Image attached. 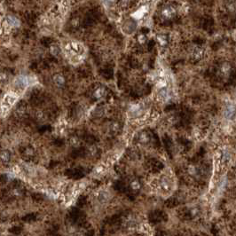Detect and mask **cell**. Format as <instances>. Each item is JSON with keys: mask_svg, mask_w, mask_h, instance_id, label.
<instances>
[{"mask_svg": "<svg viewBox=\"0 0 236 236\" xmlns=\"http://www.w3.org/2000/svg\"><path fill=\"white\" fill-rule=\"evenodd\" d=\"M62 48H63L65 55L67 56L69 61L74 64H77L81 62L85 57V52H86L85 47L77 41H74V40L65 41L62 44Z\"/></svg>", "mask_w": 236, "mask_h": 236, "instance_id": "cell-1", "label": "cell"}, {"mask_svg": "<svg viewBox=\"0 0 236 236\" xmlns=\"http://www.w3.org/2000/svg\"><path fill=\"white\" fill-rule=\"evenodd\" d=\"M69 6V0H59L48 11L46 14V20L53 21L58 19H61L68 12Z\"/></svg>", "mask_w": 236, "mask_h": 236, "instance_id": "cell-2", "label": "cell"}, {"mask_svg": "<svg viewBox=\"0 0 236 236\" xmlns=\"http://www.w3.org/2000/svg\"><path fill=\"white\" fill-rule=\"evenodd\" d=\"M36 83V79L34 77L30 76H26V75H21L18 76L14 82H13V87L18 89L19 91H23L27 87L33 85Z\"/></svg>", "mask_w": 236, "mask_h": 236, "instance_id": "cell-3", "label": "cell"}, {"mask_svg": "<svg viewBox=\"0 0 236 236\" xmlns=\"http://www.w3.org/2000/svg\"><path fill=\"white\" fill-rule=\"evenodd\" d=\"M17 100V96L12 94V93H8L4 97V99L1 102V113L2 116H6L8 113V111L11 109L13 104L16 102Z\"/></svg>", "mask_w": 236, "mask_h": 236, "instance_id": "cell-4", "label": "cell"}, {"mask_svg": "<svg viewBox=\"0 0 236 236\" xmlns=\"http://www.w3.org/2000/svg\"><path fill=\"white\" fill-rule=\"evenodd\" d=\"M232 72V65L229 62H223L218 68V74L223 78H228Z\"/></svg>", "mask_w": 236, "mask_h": 236, "instance_id": "cell-5", "label": "cell"}, {"mask_svg": "<svg viewBox=\"0 0 236 236\" xmlns=\"http://www.w3.org/2000/svg\"><path fill=\"white\" fill-rule=\"evenodd\" d=\"M161 15L164 20H170L176 15V9L173 6H165L161 10Z\"/></svg>", "mask_w": 236, "mask_h": 236, "instance_id": "cell-6", "label": "cell"}, {"mask_svg": "<svg viewBox=\"0 0 236 236\" xmlns=\"http://www.w3.org/2000/svg\"><path fill=\"white\" fill-rule=\"evenodd\" d=\"M190 54L193 60L199 61L202 58V56L204 55V50L200 46H193L191 49Z\"/></svg>", "mask_w": 236, "mask_h": 236, "instance_id": "cell-7", "label": "cell"}, {"mask_svg": "<svg viewBox=\"0 0 236 236\" xmlns=\"http://www.w3.org/2000/svg\"><path fill=\"white\" fill-rule=\"evenodd\" d=\"M225 118H227V119H234V116H235L236 115V107L235 105H234V104H227L226 107H225Z\"/></svg>", "mask_w": 236, "mask_h": 236, "instance_id": "cell-8", "label": "cell"}, {"mask_svg": "<svg viewBox=\"0 0 236 236\" xmlns=\"http://www.w3.org/2000/svg\"><path fill=\"white\" fill-rule=\"evenodd\" d=\"M5 24H6V27H7V29H12V28L18 27L20 25V21L18 20V19L13 16H7L6 18Z\"/></svg>", "mask_w": 236, "mask_h": 236, "instance_id": "cell-9", "label": "cell"}, {"mask_svg": "<svg viewBox=\"0 0 236 236\" xmlns=\"http://www.w3.org/2000/svg\"><path fill=\"white\" fill-rule=\"evenodd\" d=\"M226 8L230 12H236V2L235 1H230L226 5Z\"/></svg>", "mask_w": 236, "mask_h": 236, "instance_id": "cell-10", "label": "cell"}, {"mask_svg": "<svg viewBox=\"0 0 236 236\" xmlns=\"http://www.w3.org/2000/svg\"><path fill=\"white\" fill-rule=\"evenodd\" d=\"M0 159L4 162H6L10 160V154L7 152V151H3L1 154H0Z\"/></svg>", "mask_w": 236, "mask_h": 236, "instance_id": "cell-11", "label": "cell"}, {"mask_svg": "<svg viewBox=\"0 0 236 236\" xmlns=\"http://www.w3.org/2000/svg\"><path fill=\"white\" fill-rule=\"evenodd\" d=\"M104 95H105V89H104V88L100 87V88L96 90V92H95V96H96L97 98L100 99V98H102Z\"/></svg>", "mask_w": 236, "mask_h": 236, "instance_id": "cell-12", "label": "cell"}, {"mask_svg": "<svg viewBox=\"0 0 236 236\" xmlns=\"http://www.w3.org/2000/svg\"><path fill=\"white\" fill-rule=\"evenodd\" d=\"M54 83H55L57 85L59 86H61L64 84V78L62 77L61 75H55L54 76Z\"/></svg>", "mask_w": 236, "mask_h": 236, "instance_id": "cell-13", "label": "cell"}, {"mask_svg": "<svg viewBox=\"0 0 236 236\" xmlns=\"http://www.w3.org/2000/svg\"><path fill=\"white\" fill-rule=\"evenodd\" d=\"M157 40L161 45H165L167 43V39H166L165 36H159L157 37Z\"/></svg>", "mask_w": 236, "mask_h": 236, "instance_id": "cell-14", "label": "cell"}]
</instances>
